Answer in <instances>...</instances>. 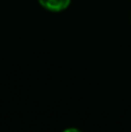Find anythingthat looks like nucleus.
Returning a JSON list of instances; mask_svg holds the SVG:
<instances>
[{"label": "nucleus", "mask_w": 131, "mask_h": 132, "mask_svg": "<svg viewBox=\"0 0 131 132\" xmlns=\"http://www.w3.org/2000/svg\"><path fill=\"white\" fill-rule=\"evenodd\" d=\"M38 2L51 12H60L69 7L71 0H38Z\"/></svg>", "instance_id": "1"}]
</instances>
